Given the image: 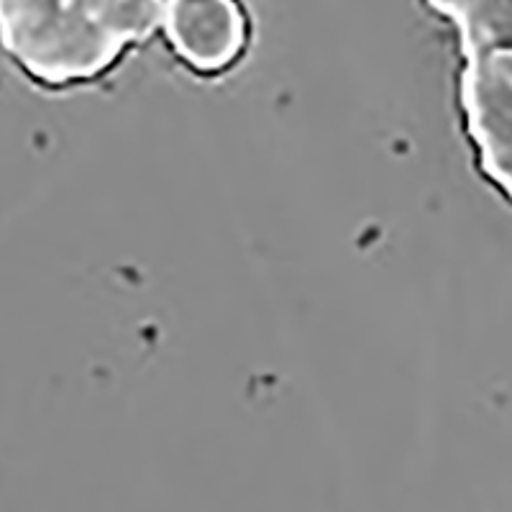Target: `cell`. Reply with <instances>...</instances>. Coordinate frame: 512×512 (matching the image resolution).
I'll return each instance as SVG.
<instances>
[{"label": "cell", "instance_id": "6da1fadb", "mask_svg": "<svg viewBox=\"0 0 512 512\" xmlns=\"http://www.w3.org/2000/svg\"><path fill=\"white\" fill-rule=\"evenodd\" d=\"M167 0H0V52L41 88L100 80L164 24Z\"/></svg>", "mask_w": 512, "mask_h": 512}, {"label": "cell", "instance_id": "7a4b0ae2", "mask_svg": "<svg viewBox=\"0 0 512 512\" xmlns=\"http://www.w3.org/2000/svg\"><path fill=\"white\" fill-rule=\"evenodd\" d=\"M162 31L177 59L198 75L233 70L251 39L241 0H167Z\"/></svg>", "mask_w": 512, "mask_h": 512}]
</instances>
